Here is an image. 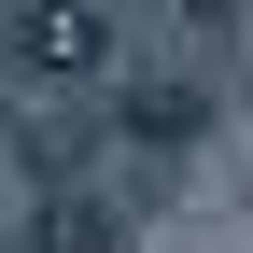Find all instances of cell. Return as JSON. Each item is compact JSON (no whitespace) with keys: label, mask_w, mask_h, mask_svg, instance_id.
<instances>
[{"label":"cell","mask_w":253,"mask_h":253,"mask_svg":"<svg viewBox=\"0 0 253 253\" xmlns=\"http://www.w3.org/2000/svg\"><path fill=\"white\" fill-rule=\"evenodd\" d=\"M28 56H42V71H84V56H99V28H84V0H28V28H14Z\"/></svg>","instance_id":"6da1fadb"},{"label":"cell","mask_w":253,"mask_h":253,"mask_svg":"<svg viewBox=\"0 0 253 253\" xmlns=\"http://www.w3.org/2000/svg\"><path fill=\"white\" fill-rule=\"evenodd\" d=\"M99 14H225V0H99Z\"/></svg>","instance_id":"7a4b0ae2"}]
</instances>
